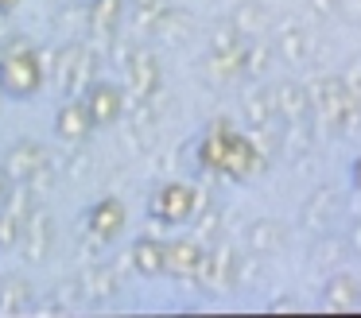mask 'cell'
<instances>
[{"label": "cell", "instance_id": "52a82bcc", "mask_svg": "<svg viewBox=\"0 0 361 318\" xmlns=\"http://www.w3.org/2000/svg\"><path fill=\"white\" fill-rule=\"evenodd\" d=\"M20 229H24V221H20L16 214H0V248H12V245H20Z\"/></svg>", "mask_w": 361, "mask_h": 318}, {"label": "cell", "instance_id": "8992f818", "mask_svg": "<svg viewBox=\"0 0 361 318\" xmlns=\"http://www.w3.org/2000/svg\"><path fill=\"white\" fill-rule=\"evenodd\" d=\"M27 307H32V291H27L24 279H4L0 283V310L4 314H20Z\"/></svg>", "mask_w": 361, "mask_h": 318}, {"label": "cell", "instance_id": "8fae6325", "mask_svg": "<svg viewBox=\"0 0 361 318\" xmlns=\"http://www.w3.org/2000/svg\"><path fill=\"white\" fill-rule=\"evenodd\" d=\"M4 16H8V12H0V39H4Z\"/></svg>", "mask_w": 361, "mask_h": 318}, {"label": "cell", "instance_id": "6da1fadb", "mask_svg": "<svg viewBox=\"0 0 361 318\" xmlns=\"http://www.w3.org/2000/svg\"><path fill=\"white\" fill-rule=\"evenodd\" d=\"M43 82V66H39V51L27 54H0V90L12 101H24L39 90Z\"/></svg>", "mask_w": 361, "mask_h": 318}, {"label": "cell", "instance_id": "7a4b0ae2", "mask_svg": "<svg viewBox=\"0 0 361 318\" xmlns=\"http://www.w3.org/2000/svg\"><path fill=\"white\" fill-rule=\"evenodd\" d=\"M43 163H47V152L39 144H32V140H20L4 155V175H8V183H27Z\"/></svg>", "mask_w": 361, "mask_h": 318}, {"label": "cell", "instance_id": "ba28073f", "mask_svg": "<svg viewBox=\"0 0 361 318\" xmlns=\"http://www.w3.org/2000/svg\"><path fill=\"white\" fill-rule=\"evenodd\" d=\"M113 4H117V0H97V4H94V23L97 20H102V23L117 20V8H113Z\"/></svg>", "mask_w": 361, "mask_h": 318}, {"label": "cell", "instance_id": "3957f363", "mask_svg": "<svg viewBox=\"0 0 361 318\" xmlns=\"http://www.w3.org/2000/svg\"><path fill=\"white\" fill-rule=\"evenodd\" d=\"M20 240H24V256L27 260H43L51 248V217L43 209H32L24 217V229H20Z\"/></svg>", "mask_w": 361, "mask_h": 318}, {"label": "cell", "instance_id": "5b68a950", "mask_svg": "<svg viewBox=\"0 0 361 318\" xmlns=\"http://www.w3.org/2000/svg\"><path fill=\"white\" fill-rule=\"evenodd\" d=\"M86 113H90V121L109 124L113 116L121 113L117 90H113V85H90V93H86Z\"/></svg>", "mask_w": 361, "mask_h": 318}, {"label": "cell", "instance_id": "9c48e42d", "mask_svg": "<svg viewBox=\"0 0 361 318\" xmlns=\"http://www.w3.org/2000/svg\"><path fill=\"white\" fill-rule=\"evenodd\" d=\"M4 198H8V175H4V167H0V206H4Z\"/></svg>", "mask_w": 361, "mask_h": 318}, {"label": "cell", "instance_id": "30bf717a", "mask_svg": "<svg viewBox=\"0 0 361 318\" xmlns=\"http://www.w3.org/2000/svg\"><path fill=\"white\" fill-rule=\"evenodd\" d=\"M16 4H20V0H0V12H12Z\"/></svg>", "mask_w": 361, "mask_h": 318}, {"label": "cell", "instance_id": "277c9868", "mask_svg": "<svg viewBox=\"0 0 361 318\" xmlns=\"http://www.w3.org/2000/svg\"><path fill=\"white\" fill-rule=\"evenodd\" d=\"M90 113H86V105L82 101H66L63 109H59V116H55V132H59V140H66V144H78L82 136L90 132Z\"/></svg>", "mask_w": 361, "mask_h": 318}]
</instances>
